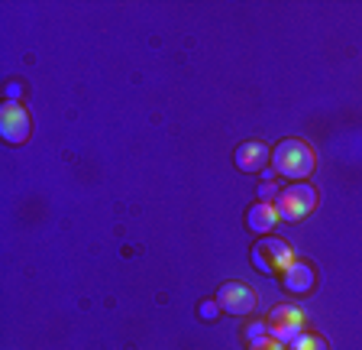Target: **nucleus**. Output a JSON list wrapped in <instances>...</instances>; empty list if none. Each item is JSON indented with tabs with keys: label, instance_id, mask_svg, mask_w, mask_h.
Listing matches in <instances>:
<instances>
[{
	"label": "nucleus",
	"instance_id": "1",
	"mask_svg": "<svg viewBox=\"0 0 362 350\" xmlns=\"http://www.w3.org/2000/svg\"><path fill=\"white\" fill-rule=\"evenodd\" d=\"M317 166V156L304 140H281L272 152V169L281 175V179H291V182H304Z\"/></svg>",
	"mask_w": 362,
	"mask_h": 350
},
{
	"label": "nucleus",
	"instance_id": "2",
	"mask_svg": "<svg viewBox=\"0 0 362 350\" xmlns=\"http://www.w3.org/2000/svg\"><path fill=\"white\" fill-rule=\"evenodd\" d=\"M314 208H317V188L314 185H304V182H294V185H288V188H281V195L275 198V211H279V218L288 224L304 221Z\"/></svg>",
	"mask_w": 362,
	"mask_h": 350
},
{
	"label": "nucleus",
	"instance_id": "3",
	"mask_svg": "<svg viewBox=\"0 0 362 350\" xmlns=\"http://www.w3.org/2000/svg\"><path fill=\"white\" fill-rule=\"evenodd\" d=\"M249 259L265 276H275V273H285L294 263V250L285 240H279V237H259V244L249 250Z\"/></svg>",
	"mask_w": 362,
	"mask_h": 350
},
{
	"label": "nucleus",
	"instance_id": "4",
	"mask_svg": "<svg viewBox=\"0 0 362 350\" xmlns=\"http://www.w3.org/2000/svg\"><path fill=\"white\" fill-rule=\"evenodd\" d=\"M265 324H269V334L275 337V341H281V344L291 347V344L304 334L308 318H304V312L298 308V305H275L272 315L265 318Z\"/></svg>",
	"mask_w": 362,
	"mask_h": 350
},
{
	"label": "nucleus",
	"instance_id": "5",
	"mask_svg": "<svg viewBox=\"0 0 362 350\" xmlns=\"http://www.w3.org/2000/svg\"><path fill=\"white\" fill-rule=\"evenodd\" d=\"M0 133L10 146H20L33 137V117L20 101H4L0 107Z\"/></svg>",
	"mask_w": 362,
	"mask_h": 350
},
{
	"label": "nucleus",
	"instance_id": "6",
	"mask_svg": "<svg viewBox=\"0 0 362 350\" xmlns=\"http://www.w3.org/2000/svg\"><path fill=\"white\" fill-rule=\"evenodd\" d=\"M214 302L220 305V312H226V315H249L252 308H256V292L249 289L246 282H223L217 289V298Z\"/></svg>",
	"mask_w": 362,
	"mask_h": 350
},
{
	"label": "nucleus",
	"instance_id": "7",
	"mask_svg": "<svg viewBox=\"0 0 362 350\" xmlns=\"http://www.w3.org/2000/svg\"><path fill=\"white\" fill-rule=\"evenodd\" d=\"M233 159H236V169H243V172H262L265 166L272 162V152L269 146L262 143V140H246V143L236 146L233 152Z\"/></svg>",
	"mask_w": 362,
	"mask_h": 350
},
{
	"label": "nucleus",
	"instance_id": "8",
	"mask_svg": "<svg viewBox=\"0 0 362 350\" xmlns=\"http://www.w3.org/2000/svg\"><path fill=\"white\" fill-rule=\"evenodd\" d=\"M281 286H285V292H291V295H304V292L314 289V266H308V263H301V259H294L291 266L281 273Z\"/></svg>",
	"mask_w": 362,
	"mask_h": 350
},
{
	"label": "nucleus",
	"instance_id": "9",
	"mask_svg": "<svg viewBox=\"0 0 362 350\" xmlns=\"http://www.w3.org/2000/svg\"><path fill=\"white\" fill-rule=\"evenodd\" d=\"M279 221L281 218H279V211H275V201H256V205L246 211V227L259 237H265Z\"/></svg>",
	"mask_w": 362,
	"mask_h": 350
},
{
	"label": "nucleus",
	"instance_id": "10",
	"mask_svg": "<svg viewBox=\"0 0 362 350\" xmlns=\"http://www.w3.org/2000/svg\"><path fill=\"white\" fill-rule=\"evenodd\" d=\"M291 350H330V344L320 334H314V331H304V334L291 344Z\"/></svg>",
	"mask_w": 362,
	"mask_h": 350
},
{
	"label": "nucleus",
	"instance_id": "11",
	"mask_svg": "<svg viewBox=\"0 0 362 350\" xmlns=\"http://www.w3.org/2000/svg\"><path fill=\"white\" fill-rule=\"evenodd\" d=\"M249 350H285V344L275 341L272 334H265V337H259V341H249Z\"/></svg>",
	"mask_w": 362,
	"mask_h": 350
},
{
	"label": "nucleus",
	"instance_id": "12",
	"mask_svg": "<svg viewBox=\"0 0 362 350\" xmlns=\"http://www.w3.org/2000/svg\"><path fill=\"white\" fill-rule=\"evenodd\" d=\"M279 195H281V188L275 182H269V179L259 185V201H272V198H279Z\"/></svg>",
	"mask_w": 362,
	"mask_h": 350
},
{
	"label": "nucleus",
	"instance_id": "13",
	"mask_svg": "<svg viewBox=\"0 0 362 350\" xmlns=\"http://www.w3.org/2000/svg\"><path fill=\"white\" fill-rule=\"evenodd\" d=\"M265 334H269V324H265V321H256V324L246 331L249 341H259V337H265Z\"/></svg>",
	"mask_w": 362,
	"mask_h": 350
},
{
	"label": "nucleus",
	"instance_id": "14",
	"mask_svg": "<svg viewBox=\"0 0 362 350\" xmlns=\"http://www.w3.org/2000/svg\"><path fill=\"white\" fill-rule=\"evenodd\" d=\"M197 312H201V318H207V321H214V315L220 312V305L217 302H204L201 308H197Z\"/></svg>",
	"mask_w": 362,
	"mask_h": 350
},
{
	"label": "nucleus",
	"instance_id": "15",
	"mask_svg": "<svg viewBox=\"0 0 362 350\" xmlns=\"http://www.w3.org/2000/svg\"><path fill=\"white\" fill-rule=\"evenodd\" d=\"M7 94H10V101H16V98H20V94H23V91H20V84H16V81H10V84H7Z\"/></svg>",
	"mask_w": 362,
	"mask_h": 350
}]
</instances>
